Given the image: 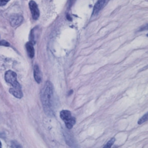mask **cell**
<instances>
[{"label": "cell", "instance_id": "obj_8", "mask_svg": "<svg viewBox=\"0 0 148 148\" xmlns=\"http://www.w3.org/2000/svg\"><path fill=\"white\" fill-rule=\"evenodd\" d=\"M25 47H26V49H27V52L28 56L31 58H32L34 56V54H35V50H34L32 43L31 42H27L25 45Z\"/></svg>", "mask_w": 148, "mask_h": 148}, {"label": "cell", "instance_id": "obj_6", "mask_svg": "<svg viewBox=\"0 0 148 148\" xmlns=\"http://www.w3.org/2000/svg\"><path fill=\"white\" fill-rule=\"evenodd\" d=\"M105 1L106 0H98L96 2V3L94 5L92 13L93 15H97L99 12V10L101 9L102 6H103V5L105 2Z\"/></svg>", "mask_w": 148, "mask_h": 148}, {"label": "cell", "instance_id": "obj_5", "mask_svg": "<svg viewBox=\"0 0 148 148\" xmlns=\"http://www.w3.org/2000/svg\"><path fill=\"white\" fill-rule=\"evenodd\" d=\"M23 17L19 15H13L10 17V23L12 26L15 27L19 25L23 21Z\"/></svg>", "mask_w": 148, "mask_h": 148}, {"label": "cell", "instance_id": "obj_11", "mask_svg": "<svg viewBox=\"0 0 148 148\" xmlns=\"http://www.w3.org/2000/svg\"><path fill=\"white\" fill-rule=\"evenodd\" d=\"M114 141H115V139H114V138L110 139L106 143V144L105 145L104 147H105V148H106H106H109V147H110L112 146V145L114 143Z\"/></svg>", "mask_w": 148, "mask_h": 148}, {"label": "cell", "instance_id": "obj_10", "mask_svg": "<svg viewBox=\"0 0 148 148\" xmlns=\"http://www.w3.org/2000/svg\"><path fill=\"white\" fill-rule=\"evenodd\" d=\"M147 118H148V114H147V113H146L143 116H142V118L138 121V123L139 124H142L143 122L146 121L147 120Z\"/></svg>", "mask_w": 148, "mask_h": 148}, {"label": "cell", "instance_id": "obj_9", "mask_svg": "<svg viewBox=\"0 0 148 148\" xmlns=\"http://www.w3.org/2000/svg\"><path fill=\"white\" fill-rule=\"evenodd\" d=\"M9 92L11 94H12L14 96L17 98H21L23 97V93L21 89H16L14 88H12L9 89Z\"/></svg>", "mask_w": 148, "mask_h": 148}, {"label": "cell", "instance_id": "obj_3", "mask_svg": "<svg viewBox=\"0 0 148 148\" xmlns=\"http://www.w3.org/2000/svg\"><path fill=\"white\" fill-rule=\"evenodd\" d=\"M5 79L8 83L12 85V88L16 89H21V86L18 82L17 81L16 74L11 70H9L5 73Z\"/></svg>", "mask_w": 148, "mask_h": 148}, {"label": "cell", "instance_id": "obj_1", "mask_svg": "<svg viewBox=\"0 0 148 148\" xmlns=\"http://www.w3.org/2000/svg\"><path fill=\"white\" fill-rule=\"evenodd\" d=\"M41 102L45 113L51 117L53 115V86L52 83L47 81L41 91Z\"/></svg>", "mask_w": 148, "mask_h": 148}, {"label": "cell", "instance_id": "obj_12", "mask_svg": "<svg viewBox=\"0 0 148 148\" xmlns=\"http://www.w3.org/2000/svg\"><path fill=\"white\" fill-rule=\"evenodd\" d=\"M0 45H4L6 46H9V44L5 41H2L0 42Z\"/></svg>", "mask_w": 148, "mask_h": 148}, {"label": "cell", "instance_id": "obj_4", "mask_svg": "<svg viewBox=\"0 0 148 148\" xmlns=\"http://www.w3.org/2000/svg\"><path fill=\"white\" fill-rule=\"evenodd\" d=\"M29 7L32 14L33 19L37 20L39 16V10L37 4L34 1H31L29 3Z\"/></svg>", "mask_w": 148, "mask_h": 148}, {"label": "cell", "instance_id": "obj_14", "mask_svg": "<svg viewBox=\"0 0 148 148\" xmlns=\"http://www.w3.org/2000/svg\"><path fill=\"white\" fill-rule=\"evenodd\" d=\"M0 147H1V142H0Z\"/></svg>", "mask_w": 148, "mask_h": 148}, {"label": "cell", "instance_id": "obj_7", "mask_svg": "<svg viewBox=\"0 0 148 148\" xmlns=\"http://www.w3.org/2000/svg\"><path fill=\"white\" fill-rule=\"evenodd\" d=\"M34 76L36 82L39 84L41 82V73L37 64H35L34 67Z\"/></svg>", "mask_w": 148, "mask_h": 148}, {"label": "cell", "instance_id": "obj_2", "mask_svg": "<svg viewBox=\"0 0 148 148\" xmlns=\"http://www.w3.org/2000/svg\"><path fill=\"white\" fill-rule=\"evenodd\" d=\"M61 118L64 121L68 129H71L76 122L75 118L72 116L70 111L67 110H62L60 113Z\"/></svg>", "mask_w": 148, "mask_h": 148}, {"label": "cell", "instance_id": "obj_13", "mask_svg": "<svg viewBox=\"0 0 148 148\" xmlns=\"http://www.w3.org/2000/svg\"><path fill=\"white\" fill-rule=\"evenodd\" d=\"M9 0H0V6H3L6 4Z\"/></svg>", "mask_w": 148, "mask_h": 148}]
</instances>
